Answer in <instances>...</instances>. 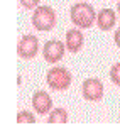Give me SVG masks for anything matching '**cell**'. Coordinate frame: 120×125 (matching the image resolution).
Returning <instances> with one entry per match:
<instances>
[{"mask_svg": "<svg viewBox=\"0 0 120 125\" xmlns=\"http://www.w3.org/2000/svg\"><path fill=\"white\" fill-rule=\"evenodd\" d=\"M69 17H71V22L80 29H90L93 24H97V12L86 2H78L71 5Z\"/></svg>", "mask_w": 120, "mask_h": 125, "instance_id": "6da1fadb", "label": "cell"}, {"mask_svg": "<svg viewBox=\"0 0 120 125\" xmlns=\"http://www.w3.org/2000/svg\"><path fill=\"white\" fill-rule=\"evenodd\" d=\"M71 81H73V76H71L69 69H66L64 66H54L46 73V83L54 91L68 90L71 86Z\"/></svg>", "mask_w": 120, "mask_h": 125, "instance_id": "7a4b0ae2", "label": "cell"}, {"mask_svg": "<svg viewBox=\"0 0 120 125\" xmlns=\"http://www.w3.org/2000/svg\"><path fill=\"white\" fill-rule=\"evenodd\" d=\"M32 25L39 32H47L56 25V12L49 5H41L34 9L32 14Z\"/></svg>", "mask_w": 120, "mask_h": 125, "instance_id": "3957f363", "label": "cell"}, {"mask_svg": "<svg viewBox=\"0 0 120 125\" xmlns=\"http://www.w3.org/2000/svg\"><path fill=\"white\" fill-rule=\"evenodd\" d=\"M81 95L86 102H100L105 95V86L98 78H86L81 84Z\"/></svg>", "mask_w": 120, "mask_h": 125, "instance_id": "277c9868", "label": "cell"}, {"mask_svg": "<svg viewBox=\"0 0 120 125\" xmlns=\"http://www.w3.org/2000/svg\"><path fill=\"white\" fill-rule=\"evenodd\" d=\"M39 51V39L34 34H25L17 44V54L22 59H34Z\"/></svg>", "mask_w": 120, "mask_h": 125, "instance_id": "5b68a950", "label": "cell"}, {"mask_svg": "<svg viewBox=\"0 0 120 125\" xmlns=\"http://www.w3.org/2000/svg\"><path fill=\"white\" fill-rule=\"evenodd\" d=\"M64 49H66L64 42L58 41V39H51V41L46 42L44 47H42V58H44V61H47V62H58L64 56Z\"/></svg>", "mask_w": 120, "mask_h": 125, "instance_id": "8992f818", "label": "cell"}, {"mask_svg": "<svg viewBox=\"0 0 120 125\" xmlns=\"http://www.w3.org/2000/svg\"><path fill=\"white\" fill-rule=\"evenodd\" d=\"M32 106H34L36 113H39V115L49 113L51 108H53V98H51V95L47 91H44V90L34 91V95H32Z\"/></svg>", "mask_w": 120, "mask_h": 125, "instance_id": "52a82bcc", "label": "cell"}, {"mask_svg": "<svg viewBox=\"0 0 120 125\" xmlns=\"http://www.w3.org/2000/svg\"><path fill=\"white\" fill-rule=\"evenodd\" d=\"M64 44H66V49L73 54H76L78 51H81L83 44H85V36L81 32L80 27H75V29H69L66 32V39H64Z\"/></svg>", "mask_w": 120, "mask_h": 125, "instance_id": "ba28073f", "label": "cell"}, {"mask_svg": "<svg viewBox=\"0 0 120 125\" xmlns=\"http://www.w3.org/2000/svg\"><path fill=\"white\" fill-rule=\"evenodd\" d=\"M117 24V12L112 9H101L97 14V25L100 31H112Z\"/></svg>", "mask_w": 120, "mask_h": 125, "instance_id": "9c48e42d", "label": "cell"}, {"mask_svg": "<svg viewBox=\"0 0 120 125\" xmlns=\"http://www.w3.org/2000/svg\"><path fill=\"white\" fill-rule=\"evenodd\" d=\"M68 122V112L64 108H54L49 112L47 117V124H54V125H63Z\"/></svg>", "mask_w": 120, "mask_h": 125, "instance_id": "30bf717a", "label": "cell"}, {"mask_svg": "<svg viewBox=\"0 0 120 125\" xmlns=\"http://www.w3.org/2000/svg\"><path fill=\"white\" fill-rule=\"evenodd\" d=\"M17 124H36V117L31 113V112H27V110H22V112H19V115H17Z\"/></svg>", "mask_w": 120, "mask_h": 125, "instance_id": "8fae6325", "label": "cell"}, {"mask_svg": "<svg viewBox=\"0 0 120 125\" xmlns=\"http://www.w3.org/2000/svg\"><path fill=\"white\" fill-rule=\"evenodd\" d=\"M110 80H112V83L117 84V86H120V61L115 62L112 68H110Z\"/></svg>", "mask_w": 120, "mask_h": 125, "instance_id": "7c38bea8", "label": "cell"}, {"mask_svg": "<svg viewBox=\"0 0 120 125\" xmlns=\"http://www.w3.org/2000/svg\"><path fill=\"white\" fill-rule=\"evenodd\" d=\"M39 2L41 0H20V5L24 7V9H37L39 7Z\"/></svg>", "mask_w": 120, "mask_h": 125, "instance_id": "4fadbf2b", "label": "cell"}, {"mask_svg": "<svg viewBox=\"0 0 120 125\" xmlns=\"http://www.w3.org/2000/svg\"><path fill=\"white\" fill-rule=\"evenodd\" d=\"M113 42L117 44V47H120V27L115 31V34H113Z\"/></svg>", "mask_w": 120, "mask_h": 125, "instance_id": "5bb4252c", "label": "cell"}, {"mask_svg": "<svg viewBox=\"0 0 120 125\" xmlns=\"http://www.w3.org/2000/svg\"><path fill=\"white\" fill-rule=\"evenodd\" d=\"M117 12H119V15H120V0H119V5H117Z\"/></svg>", "mask_w": 120, "mask_h": 125, "instance_id": "9a60e30c", "label": "cell"}]
</instances>
